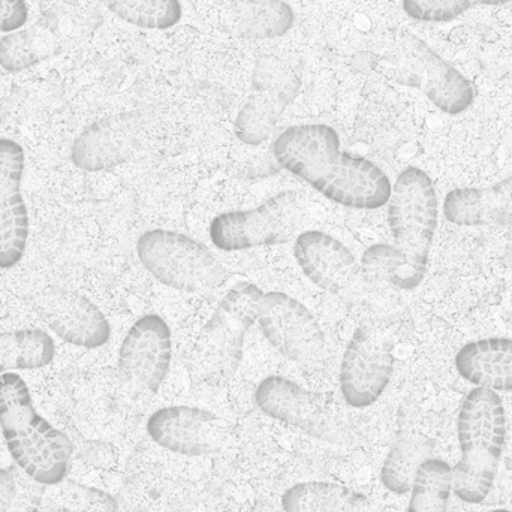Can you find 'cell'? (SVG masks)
<instances>
[{
    "instance_id": "obj_1",
    "label": "cell",
    "mask_w": 512,
    "mask_h": 512,
    "mask_svg": "<svg viewBox=\"0 0 512 512\" xmlns=\"http://www.w3.org/2000/svg\"><path fill=\"white\" fill-rule=\"evenodd\" d=\"M277 164L346 209L376 210L388 204L393 185L363 156L342 150L336 129L324 123L294 125L274 140Z\"/></svg>"
},
{
    "instance_id": "obj_2",
    "label": "cell",
    "mask_w": 512,
    "mask_h": 512,
    "mask_svg": "<svg viewBox=\"0 0 512 512\" xmlns=\"http://www.w3.org/2000/svg\"><path fill=\"white\" fill-rule=\"evenodd\" d=\"M439 201L429 174L408 167L399 174L388 201L393 245L379 243L364 252L363 268L376 280L402 291L423 282L438 228Z\"/></svg>"
},
{
    "instance_id": "obj_3",
    "label": "cell",
    "mask_w": 512,
    "mask_h": 512,
    "mask_svg": "<svg viewBox=\"0 0 512 512\" xmlns=\"http://www.w3.org/2000/svg\"><path fill=\"white\" fill-rule=\"evenodd\" d=\"M0 430L15 465L36 483L68 478L71 439L38 414L26 381L14 372L0 375Z\"/></svg>"
},
{
    "instance_id": "obj_4",
    "label": "cell",
    "mask_w": 512,
    "mask_h": 512,
    "mask_svg": "<svg viewBox=\"0 0 512 512\" xmlns=\"http://www.w3.org/2000/svg\"><path fill=\"white\" fill-rule=\"evenodd\" d=\"M508 432L502 397L489 388L466 394L457 420L460 460L453 469V493L466 504L489 498L501 466Z\"/></svg>"
},
{
    "instance_id": "obj_5",
    "label": "cell",
    "mask_w": 512,
    "mask_h": 512,
    "mask_svg": "<svg viewBox=\"0 0 512 512\" xmlns=\"http://www.w3.org/2000/svg\"><path fill=\"white\" fill-rule=\"evenodd\" d=\"M262 294L254 283H239L222 297L189 352L186 369L192 384L224 387L234 378Z\"/></svg>"
},
{
    "instance_id": "obj_6",
    "label": "cell",
    "mask_w": 512,
    "mask_h": 512,
    "mask_svg": "<svg viewBox=\"0 0 512 512\" xmlns=\"http://www.w3.org/2000/svg\"><path fill=\"white\" fill-rule=\"evenodd\" d=\"M378 66L394 83L420 90L442 113L457 116L474 104L471 81L412 33L391 36Z\"/></svg>"
},
{
    "instance_id": "obj_7",
    "label": "cell",
    "mask_w": 512,
    "mask_h": 512,
    "mask_svg": "<svg viewBox=\"0 0 512 512\" xmlns=\"http://www.w3.org/2000/svg\"><path fill=\"white\" fill-rule=\"evenodd\" d=\"M138 259L162 285L189 294L213 291L230 271L203 242L171 230H150L137 240Z\"/></svg>"
},
{
    "instance_id": "obj_8",
    "label": "cell",
    "mask_w": 512,
    "mask_h": 512,
    "mask_svg": "<svg viewBox=\"0 0 512 512\" xmlns=\"http://www.w3.org/2000/svg\"><path fill=\"white\" fill-rule=\"evenodd\" d=\"M255 405L268 418L327 444L345 445L351 429L333 397L307 390L286 376L271 375L256 385Z\"/></svg>"
},
{
    "instance_id": "obj_9",
    "label": "cell",
    "mask_w": 512,
    "mask_h": 512,
    "mask_svg": "<svg viewBox=\"0 0 512 512\" xmlns=\"http://www.w3.org/2000/svg\"><path fill=\"white\" fill-rule=\"evenodd\" d=\"M306 216L300 192L282 191L249 210H234L210 222L209 236L225 252L248 251L262 246L285 245Z\"/></svg>"
},
{
    "instance_id": "obj_10",
    "label": "cell",
    "mask_w": 512,
    "mask_h": 512,
    "mask_svg": "<svg viewBox=\"0 0 512 512\" xmlns=\"http://www.w3.org/2000/svg\"><path fill=\"white\" fill-rule=\"evenodd\" d=\"M300 89L301 65L298 60L259 57L252 74L251 92L234 123L236 137L248 146H259L267 141Z\"/></svg>"
},
{
    "instance_id": "obj_11",
    "label": "cell",
    "mask_w": 512,
    "mask_h": 512,
    "mask_svg": "<svg viewBox=\"0 0 512 512\" xmlns=\"http://www.w3.org/2000/svg\"><path fill=\"white\" fill-rule=\"evenodd\" d=\"M159 123L161 114L152 107L96 120L72 143V164L87 173L113 170L144 149Z\"/></svg>"
},
{
    "instance_id": "obj_12",
    "label": "cell",
    "mask_w": 512,
    "mask_h": 512,
    "mask_svg": "<svg viewBox=\"0 0 512 512\" xmlns=\"http://www.w3.org/2000/svg\"><path fill=\"white\" fill-rule=\"evenodd\" d=\"M256 322L279 354L301 367L322 366L328 343L321 325L303 303L285 292H264Z\"/></svg>"
},
{
    "instance_id": "obj_13",
    "label": "cell",
    "mask_w": 512,
    "mask_h": 512,
    "mask_svg": "<svg viewBox=\"0 0 512 512\" xmlns=\"http://www.w3.org/2000/svg\"><path fill=\"white\" fill-rule=\"evenodd\" d=\"M393 372L391 340L370 325L355 328L340 363V393L346 405L364 409L378 402Z\"/></svg>"
},
{
    "instance_id": "obj_14",
    "label": "cell",
    "mask_w": 512,
    "mask_h": 512,
    "mask_svg": "<svg viewBox=\"0 0 512 512\" xmlns=\"http://www.w3.org/2000/svg\"><path fill=\"white\" fill-rule=\"evenodd\" d=\"M30 304L41 321L69 345L98 349L110 340L107 316L80 292L45 286L33 294Z\"/></svg>"
},
{
    "instance_id": "obj_15",
    "label": "cell",
    "mask_w": 512,
    "mask_h": 512,
    "mask_svg": "<svg viewBox=\"0 0 512 512\" xmlns=\"http://www.w3.org/2000/svg\"><path fill=\"white\" fill-rule=\"evenodd\" d=\"M173 363V333L164 318L149 313L132 324L119 349L120 376L146 393L156 394Z\"/></svg>"
},
{
    "instance_id": "obj_16",
    "label": "cell",
    "mask_w": 512,
    "mask_h": 512,
    "mask_svg": "<svg viewBox=\"0 0 512 512\" xmlns=\"http://www.w3.org/2000/svg\"><path fill=\"white\" fill-rule=\"evenodd\" d=\"M26 156L11 138H0V270L20 264L29 240V212L24 203Z\"/></svg>"
},
{
    "instance_id": "obj_17",
    "label": "cell",
    "mask_w": 512,
    "mask_h": 512,
    "mask_svg": "<svg viewBox=\"0 0 512 512\" xmlns=\"http://www.w3.org/2000/svg\"><path fill=\"white\" fill-rule=\"evenodd\" d=\"M147 435L159 447L188 457L209 456L224 438L221 418L198 406H165L150 415Z\"/></svg>"
},
{
    "instance_id": "obj_18",
    "label": "cell",
    "mask_w": 512,
    "mask_h": 512,
    "mask_svg": "<svg viewBox=\"0 0 512 512\" xmlns=\"http://www.w3.org/2000/svg\"><path fill=\"white\" fill-rule=\"evenodd\" d=\"M292 254L304 276L330 294H342L357 280L355 256L339 239L325 231L298 234Z\"/></svg>"
},
{
    "instance_id": "obj_19",
    "label": "cell",
    "mask_w": 512,
    "mask_h": 512,
    "mask_svg": "<svg viewBox=\"0 0 512 512\" xmlns=\"http://www.w3.org/2000/svg\"><path fill=\"white\" fill-rule=\"evenodd\" d=\"M442 212L460 227L512 225V177L490 188H459L448 192Z\"/></svg>"
},
{
    "instance_id": "obj_20",
    "label": "cell",
    "mask_w": 512,
    "mask_h": 512,
    "mask_svg": "<svg viewBox=\"0 0 512 512\" xmlns=\"http://www.w3.org/2000/svg\"><path fill=\"white\" fill-rule=\"evenodd\" d=\"M457 372L475 387L512 393V339L489 337L466 343L456 360Z\"/></svg>"
},
{
    "instance_id": "obj_21",
    "label": "cell",
    "mask_w": 512,
    "mask_h": 512,
    "mask_svg": "<svg viewBox=\"0 0 512 512\" xmlns=\"http://www.w3.org/2000/svg\"><path fill=\"white\" fill-rule=\"evenodd\" d=\"M294 20L291 6L283 0H230L222 24L239 38L274 39L286 35Z\"/></svg>"
},
{
    "instance_id": "obj_22",
    "label": "cell",
    "mask_w": 512,
    "mask_h": 512,
    "mask_svg": "<svg viewBox=\"0 0 512 512\" xmlns=\"http://www.w3.org/2000/svg\"><path fill=\"white\" fill-rule=\"evenodd\" d=\"M283 512H369V501L357 490L327 481H307L283 493Z\"/></svg>"
},
{
    "instance_id": "obj_23",
    "label": "cell",
    "mask_w": 512,
    "mask_h": 512,
    "mask_svg": "<svg viewBox=\"0 0 512 512\" xmlns=\"http://www.w3.org/2000/svg\"><path fill=\"white\" fill-rule=\"evenodd\" d=\"M59 47V38L47 27H21L0 38V66L8 74H18L51 59Z\"/></svg>"
},
{
    "instance_id": "obj_24",
    "label": "cell",
    "mask_w": 512,
    "mask_h": 512,
    "mask_svg": "<svg viewBox=\"0 0 512 512\" xmlns=\"http://www.w3.org/2000/svg\"><path fill=\"white\" fill-rule=\"evenodd\" d=\"M56 355L53 337L39 328L0 331V375L48 366Z\"/></svg>"
},
{
    "instance_id": "obj_25",
    "label": "cell",
    "mask_w": 512,
    "mask_h": 512,
    "mask_svg": "<svg viewBox=\"0 0 512 512\" xmlns=\"http://www.w3.org/2000/svg\"><path fill=\"white\" fill-rule=\"evenodd\" d=\"M432 445L417 433H405L394 442L381 469L385 489L396 495L411 492L415 474L424 460L430 459Z\"/></svg>"
},
{
    "instance_id": "obj_26",
    "label": "cell",
    "mask_w": 512,
    "mask_h": 512,
    "mask_svg": "<svg viewBox=\"0 0 512 512\" xmlns=\"http://www.w3.org/2000/svg\"><path fill=\"white\" fill-rule=\"evenodd\" d=\"M451 493L453 469L444 460L430 457L415 474L406 512H448Z\"/></svg>"
},
{
    "instance_id": "obj_27",
    "label": "cell",
    "mask_w": 512,
    "mask_h": 512,
    "mask_svg": "<svg viewBox=\"0 0 512 512\" xmlns=\"http://www.w3.org/2000/svg\"><path fill=\"white\" fill-rule=\"evenodd\" d=\"M41 512H128L110 493L78 481L63 480L62 483L45 487Z\"/></svg>"
},
{
    "instance_id": "obj_28",
    "label": "cell",
    "mask_w": 512,
    "mask_h": 512,
    "mask_svg": "<svg viewBox=\"0 0 512 512\" xmlns=\"http://www.w3.org/2000/svg\"><path fill=\"white\" fill-rule=\"evenodd\" d=\"M107 6L120 20L143 29H171L183 17L180 0H107Z\"/></svg>"
},
{
    "instance_id": "obj_29",
    "label": "cell",
    "mask_w": 512,
    "mask_h": 512,
    "mask_svg": "<svg viewBox=\"0 0 512 512\" xmlns=\"http://www.w3.org/2000/svg\"><path fill=\"white\" fill-rule=\"evenodd\" d=\"M511 0H403V11L423 23H448L477 6H498Z\"/></svg>"
},
{
    "instance_id": "obj_30",
    "label": "cell",
    "mask_w": 512,
    "mask_h": 512,
    "mask_svg": "<svg viewBox=\"0 0 512 512\" xmlns=\"http://www.w3.org/2000/svg\"><path fill=\"white\" fill-rule=\"evenodd\" d=\"M17 480V492L6 512H41L45 487L24 474L20 468H12Z\"/></svg>"
},
{
    "instance_id": "obj_31",
    "label": "cell",
    "mask_w": 512,
    "mask_h": 512,
    "mask_svg": "<svg viewBox=\"0 0 512 512\" xmlns=\"http://www.w3.org/2000/svg\"><path fill=\"white\" fill-rule=\"evenodd\" d=\"M29 20L26 0H0V33L21 29Z\"/></svg>"
},
{
    "instance_id": "obj_32",
    "label": "cell",
    "mask_w": 512,
    "mask_h": 512,
    "mask_svg": "<svg viewBox=\"0 0 512 512\" xmlns=\"http://www.w3.org/2000/svg\"><path fill=\"white\" fill-rule=\"evenodd\" d=\"M17 492V480L11 469H0V512L8 511Z\"/></svg>"
},
{
    "instance_id": "obj_33",
    "label": "cell",
    "mask_w": 512,
    "mask_h": 512,
    "mask_svg": "<svg viewBox=\"0 0 512 512\" xmlns=\"http://www.w3.org/2000/svg\"><path fill=\"white\" fill-rule=\"evenodd\" d=\"M8 72L0 66V111L11 93V80H9Z\"/></svg>"
},
{
    "instance_id": "obj_34",
    "label": "cell",
    "mask_w": 512,
    "mask_h": 512,
    "mask_svg": "<svg viewBox=\"0 0 512 512\" xmlns=\"http://www.w3.org/2000/svg\"><path fill=\"white\" fill-rule=\"evenodd\" d=\"M490 512H512V511H510V510H502V508H501V510H493V511H490Z\"/></svg>"
},
{
    "instance_id": "obj_35",
    "label": "cell",
    "mask_w": 512,
    "mask_h": 512,
    "mask_svg": "<svg viewBox=\"0 0 512 512\" xmlns=\"http://www.w3.org/2000/svg\"><path fill=\"white\" fill-rule=\"evenodd\" d=\"M508 423H511V426H512V408H511V415H510V418H508Z\"/></svg>"
}]
</instances>
